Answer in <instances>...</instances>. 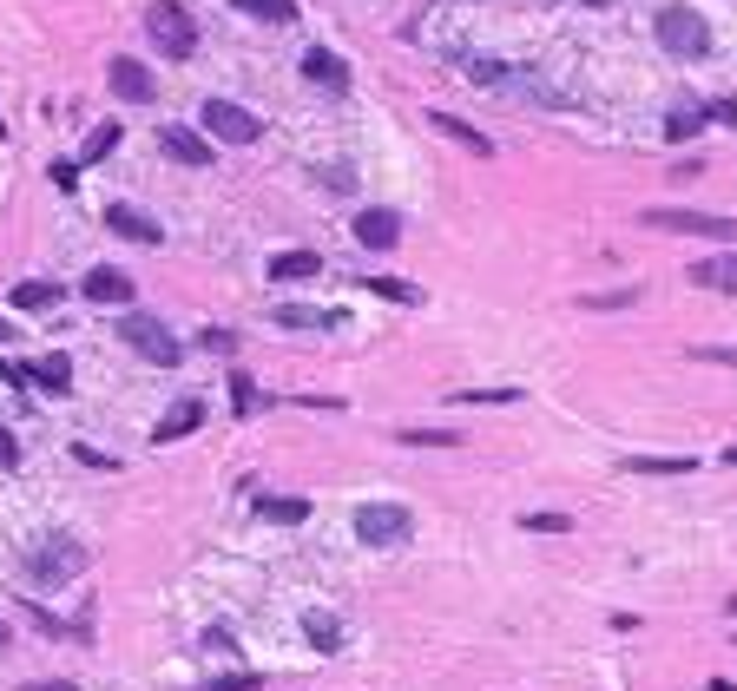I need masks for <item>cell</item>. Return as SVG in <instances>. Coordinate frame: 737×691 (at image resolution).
Segmentation results:
<instances>
[{
	"label": "cell",
	"instance_id": "obj_1",
	"mask_svg": "<svg viewBox=\"0 0 737 691\" xmlns=\"http://www.w3.org/2000/svg\"><path fill=\"white\" fill-rule=\"evenodd\" d=\"M652 33H659V47L672 53V60H705L711 53V27L698 20V7H659Z\"/></svg>",
	"mask_w": 737,
	"mask_h": 691
},
{
	"label": "cell",
	"instance_id": "obj_2",
	"mask_svg": "<svg viewBox=\"0 0 737 691\" xmlns=\"http://www.w3.org/2000/svg\"><path fill=\"white\" fill-rule=\"evenodd\" d=\"M33 580L40 586H73L86 566H93V547L86 540H73V534H60V540H47V547H33Z\"/></svg>",
	"mask_w": 737,
	"mask_h": 691
},
{
	"label": "cell",
	"instance_id": "obj_3",
	"mask_svg": "<svg viewBox=\"0 0 737 691\" xmlns=\"http://www.w3.org/2000/svg\"><path fill=\"white\" fill-rule=\"evenodd\" d=\"M145 27H152V40H158L165 60H191V53H198V20H191L178 0H158L152 14H145Z\"/></svg>",
	"mask_w": 737,
	"mask_h": 691
},
{
	"label": "cell",
	"instance_id": "obj_4",
	"mask_svg": "<svg viewBox=\"0 0 737 691\" xmlns=\"http://www.w3.org/2000/svg\"><path fill=\"white\" fill-rule=\"evenodd\" d=\"M408 534H415V514H408L402 501H369L356 514V540H362V547H402Z\"/></svg>",
	"mask_w": 737,
	"mask_h": 691
},
{
	"label": "cell",
	"instance_id": "obj_5",
	"mask_svg": "<svg viewBox=\"0 0 737 691\" xmlns=\"http://www.w3.org/2000/svg\"><path fill=\"white\" fill-rule=\"evenodd\" d=\"M198 119H204V132H211V139H224V145H257V139H264V119H257V112H244L237 99H204Z\"/></svg>",
	"mask_w": 737,
	"mask_h": 691
},
{
	"label": "cell",
	"instance_id": "obj_6",
	"mask_svg": "<svg viewBox=\"0 0 737 691\" xmlns=\"http://www.w3.org/2000/svg\"><path fill=\"white\" fill-rule=\"evenodd\" d=\"M119 336H126V343L139 349L145 362H158V369H178V356H185V349H178V336L165 330L158 316H145V310H132L126 323H119Z\"/></svg>",
	"mask_w": 737,
	"mask_h": 691
},
{
	"label": "cell",
	"instance_id": "obj_7",
	"mask_svg": "<svg viewBox=\"0 0 737 691\" xmlns=\"http://www.w3.org/2000/svg\"><path fill=\"white\" fill-rule=\"evenodd\" d=\"M645 224L685 237H737V218H718V211H645Z\"/></svg>",
	"mask_w": 737,
	"mask_h": 691
},
{
	"label": "cell",
	"instance_id": "obj_8",
	"mask_svg": "<svg viewBox=\"0 0 737 691\" xmlns=\"http://www.w3.org/2000/svg\"><path fill=\"white\" fill-rule=\"evenodd\" d=\"M106 79H112V93L126 99V106H152V99H158V79H152L145 60H112Z\"/></svg>",
	"mask_w": 737,
	"mask_h": 691
},
{
	"label": "cell",
	"instance_id": "obj_9",
	"mask_svg": "<svg viewBox=\"0 0 737 691\" xmlns=\"http://www.w3.org/2000/svg\"><path fill=\"white\" fill-rule=\"evenodd\" d=\"M356 244H362V251H395V244H402V218L382 211V205H369L356 218Z\"/></svg>",
	"mask_w": 737,
	"mask_h": 691
},
{
	"label": "cell",
	"instance_id": "obj_10",
	"mask_svg": "<svg viewBox=\"0 0 737 691\" xmlns=\"http://www.w3.org/2000/svg\"><path fill=\"white\" fill-rule=\"evenodd\" d=\"M158 152H172L178 165H191V172H204V165H218V158H211V145H204L191 126H158Z\"/></svg>",
	"mask_w": 737,
	"mask_h": 691
},
{
	"label": "cell",
	"instance_id": "obj_11",
	"mask_svg": "<svg viewBox=\"0 0 737 691\" xmlns=\"http://www.w3.org/2000/svg\"><path fill=\"white\" fill-rule=\"evenodd\" d=\"M303 79L323 86V93H349V60L330 53V47H310V53H303Z\"/></svg>",
	"mask_w": 737,
	"mask_h": 691
},
{
	"label": "cell",
	"instance_id": "obj_12",
	"mask_svg": "<svg viewBox=\"0 0 737 691\" xmlns=\"http://www.w3.org/2000/svg\"><path fill=\"white\" fill-rule=\"evenodd\" d=\"M698 290H711V297H737V251H724V257H705V264H691L685 270Z\"/></svg>",
	"mask_w": 737,
	"mask_h": 691
},
{
	"label": "cell",
	"instance_id": "obj_13",
	"mask_svg": "<svg viewBox=\"0 0 737 691\" xmlns=\"http://www.w3.org/2000/svg\"><path fill=\"white\" fill-rule=\"evenodd\" d=\"M198 422H204V402H198V395H185V402H172V409L158 415L152 441H185V435H191V428H198Z\"/></svg>",
	"mask_w": 737,
	"mask_h": 691
},
{
	"label": "cell",
	"instance_id": "obj_14",
	"mask_svg": "<svg viewBox=\"0 0 737 691\" xmlns=\"http://www.w3.org/2000/svg\"><path fill=\"white\" fill-rule=\"evenodd\" d=\"M106 231H119V237H132V244H158V218H145V211H132V205H106Z\"/></svg>",
	"mask_w": 737,
	"mask_h": 691
},
{
	"label": "cell",
	"instance_id": "obj_15",
	"mask_svg": "<svg viewBox=\"0 0 737 691\" xmlns=\"http://www.w3.org/2000/svg\"><path fill=\"white\" fill-rule=\"evenodd\" d=\"M257 514H264L270 527H303V520H310V501H303V494H257Z\"/></svg>",
	"mask_w": 737,
	"mask_h": 691
},
{
	"label": "cell",
	"instance_id": "obj_16",
	"mask_svg": "<svg viewBox=\"0 0 737 691\" xmlns=\"http://www.w3.org/2000/svg\"><path fill=\"white\" fill-rule=\"evenodd\" d=\"M428 126H435V132H448L455 145H468L474 158H494V139H487V132H474L468 119H455V112H428Z\"/></svg>",
	"mask_w": 737,
	"mask_h": 691
},
{
	"label": "cell",
	"instance_id": "obj_17",
	"mask_svg": "<svg viewBox=\"0 0 737 691\" xmlns=\"http://www.w3.org/2000/svg\"><path fill=\"white\" fill-rule=\"evenodd\" d=\"M60 283L53 277H27V283H14V310H60Z\"/></svg>",
	"mask_w": 737,
	"mask_h": 691
},
{
	"label": "cell",
	"instance_id": "obj_18",
	"mask_svg": "<svg viewBox=\"0 0 737 691\" xmlns=\"http://www.w3.org/2000/svg\"><path fill=\"white\" fill-rule=\"evenodd\" d=\"M86 297L93 303H132V277L126 270H93V277H86Z\"/></svg>",
	"mask_w": 737,
	"mask_h": 691
},
{
	"label": "cell",
	"instance_id": "obj_19",
	"mask_svg": "<svg viewBox=\"0 0 737 691\" xmlns=\"http://www.w3.org/2000/svg\"><path fill=\"white\" fill-rule=\"evenodd\" d=\"M323 270V257L316 251H283V257H270V277L277 283H303V277H316Z\"/></svg>",
	"mask_w": 737,
	"mask_h": 691
},
{
	"label": "cell",
	"instance_id": "obj_20",
	"mask_svg": "<svg viewBox=\"0 0 737 691\" xmlns=\"http://www.w3.org/2000/svg\"><path fill=\"white\" fill-rule=\"evenodd\" d=\"M27 376L40 382L47 395H66V389H73V362H66V356H47V362H33Z\"/></svg>",
	"mask_w": 737,
	"mask_h": 691
},
{
	"label": "cell",
	"instance_id": "obj_21",
	"mask_svg": "<svg viewBox=\"0 0 737 691\" xmlns=\"http://www.w3.org/2000/svg\"><path fill=\"white\" fill-rule=\"evenodd\" d=\"M626 474H691V455H626Z\"/></svg>",
	"mask_w": 737,
	"mask_h": 691
},
{
	"label": "cell",
	"instance_id": "obj_22",
	"mask_svg": "<svg viewBox=\"0 0 737 691\" xmlns=\"http://www.w3.org/2000/svg\"><path fill=\"white\" fill-rule=\"evenodd\" d=\"M231 7L251 20H297V0H231Z\"/></svg>",
	"mask_w": 737,
	"mask_h": 691
},
{
	"label": "cell",
	"instance_id": "obj_23",
	"mask_svg": "<svg viewBox=\"0 0 737 691\" xmlns=\"http://www.w3.org/2000/svg\"><path fill=\"white\" fill-rule=\"evenodd\" d=\"M231 415H237V422H251V415H257V382L251 376H231Z\"/></svg>",
	"mask_w": 737,
	"mask_h": 691
},
{
	"label": "cell",
	"instance_id": "obj_24",
	"mask_svg": "<svg viewBox=\"0 0 737 691\" xmlns=\"http://www.w3.org/2000/svg\"><path fill=\"white\" fill-rule=\"evenodd\" d=\"M455 402L468 409V402H481V409H507V402H520V389H455Z\"/></svg>",
	"mask_w": 737,
	"mask_h": 691
},
{
	"label": "cell",
	"instance_id": "obj_25",
	"mask_svg": "<svg viewBox=\"0 0 737 691\" xmlns=\"http://www.w3.org/2000/svg\"><path fill=\"white\" fill-rule=\"evenodd\" d=\"M112 145H119V126L106 119V126H93V132H86V152H79V165H93V158H106Z\"/></svg>",
	"mask_w": 737,
	"mask_h": 691
},
{
	"label": "cell",
	"instance_id": "obj_26",
	"mask_svg": "<svg viewBox=\"0 0 737 691\" xmlns=\"http://www.w3.org/2000/svg\"><path fill=\"white\" fill-rule=\"evenodd\" d=\"M303 632H310L316 652H336V645H343V639H336V619H330V613H310V619H303Z\"/></svg>",
	"mask_w": 737,
	"mask_h": 691
},
{
	"label": "cell",
	"instance_id": "obj_27",
	"mask_svg": "<svg viewBox=\"0 0 737 691\" xmlns=\"http://www.w3.org/2000/svg\"><path fill=\"white\" fill-rule=\"evenodd\" d=\"M402 441H408V448H422V441H428V448H455V428H402Z\"/></svg>",
	"mask_w": 737,
	"mask_h": 691
},
{
	"label": "cell",
	"instance_id": "obj_28",
	"mask_svg": "<svg viewBox=\"0 0 737 691\" xmlns=\"http://www.w3.org/2000/svg\"><path fill=\"white\" fill-rule=\"evenodd\" d=\"M698 126H705V112H698V106H678L672 119H665V139H691Z\"/></svg>",
	"mask_w": 737,
	"mask_h": 691
},
{
	"label": "cell",
	"instance_id": "obj_29",
	"mask_svg": "<svg viewBox=\"0 0 737 691\" xmlns=\"http://www.w3.org/2000/svg\"><path fill=\"white\" fill-rule=\"evenodd\" d=\"M520 527H527V534H573L566 514H520Z\"/></svg>",
	"mask_w": 737,
	"mask_h": 691
},
{
	"label": "cell",
	"instance_id": "obj_30",
	"mask_svg": "<svg viewBox=\"0 0 737 691\" xmlns=\"http://www.w3.org/2000/svg\"><path fill=\"white\" fill-rule=\"evenodd\" d=\"M639 303V290H599V297H586V310H632Z\"/></svg>",
	"mask_w": 737,
	"mask_h": 691
},
{
	"label": "cell",
	"instance_id": "obj_31",
	"mask_svg": "<svg viewBox=\"0 0 737 691\" xmlns=\"http://www.w3.org/2000/svg\"><path fill=\"white\" fill-rule=\"evenodd\" d=\"M376 290L389 303H422V290H415V283H395V277H376Z\"/></svg>",
	"mask_w": 737,
	"mask_h": 691
},
{
	"label": "cell",
	"instance_id": "obj_32",
	"mask_svg": "<svg viewBox=\"0 0 737 691\" xmlns=\"http://www.w3.org/2000/svg\"><path fill=\"white\" fill-rule=\"evenodd\" d=\"M47 172H53V185H60V191H73L79 185V158H53Z\"/></svg>",
	"mask_w": 737,
	"mask_h": 691
},
{
	"label": "cell",
	"instance_id": "obj_33",
	"mask_svg": "<svg viewBox=\"0 0 737 691\" xmlns=\"http://www.w3.org/2000/svg\"><path fill=\"white\" fill-rule=\"evenodd\" d=\"M283 330H310V323H330V316H316V310H277Z\"/></svg>",
	"mask_w": 737,
	"mask_h": 691
},
{
	"label": "cell",
	"instance_id": "obj_34",
	"mask_svg": "<svg viewBox=\"0 0 737 691\" xmlns=\"http://www.w3.org/2000/svg\"><path fill=\"white\" fill-rule=\"evenodd\" d=\"M27 619H33V626H40V632H47V639H60V632H66V626H60V619H53V613H47V606H27Z\"/></svg>",
	"mask_w": 737,
	"mask_h": 691
},
{
	"label": "cell",
	"instance_id": "obj_35",
	"mask_svg": "<svg viewBox=\"0 0 737 691\" xmlns=\"http://www.w3.org/2000/svg\"><path fill=\"white\" fill-rule=\"evenodd\" d=\"M198 343H204V349H218V356H231V349H237V336H231V330H204Z\"/></svg>",
	"mask_w": 737,
	"mask_h": 691
},
{
	"label": "cell",
	"instance_id": "obj_36",
	"mask_svg": "<svg viewBox=\"0 0 737 691\" xmlns=\"http://www.w3.org/2000/svg\"><path fill=\"white\" fill-rule=\"evenodd\" d=\"M691 356H698V362H731V369H737V349H718V343H711V349H691Z\"/></svg>",
	"mask_w": 737,
	"mask_h": 691
},
{
	"label": "cell",
	"instance_id": "obj_37",
	"mask_svg": "<svg viewBox=\"0 0 737 691\" xmlns=\"http://www.w3.org/2000/svg\"><path fill=\"white\" fill-rule=\"evenodd\" d=\"M14 461H20V441L7 435V428H0V468H14Z\"/></svg>",
	"mask_w": 737,
	"mask_h": 691
},
{
	"label": "cell",
	"instance_id": "obj_38",
	"mask_svg": "<svg viewBox=\"0 0 737 691\" xmlns=\"http://www.w3.org/2000/svg\"><path fill=\"white\" fill-rule=\"evenodd\" d=\"M711 119H718V126H737V106H711Z\"/></svg>",
	"mask_w": 737,
	"mask_h": 691
},
{
	"label": "cell",
	"instance_id": "obj_39",
	"mask_svg": "<svg viewBox=\"0 0 737 691\" xmlns=\"http://www.w3.org/2000/svg\"><path fill=\"white\" fill-rule=\"evenodd\" d=\"M724 468H737V441H731V448H724Z\"/></svg>",
	"mask_w": 737,
	"mask_h": 691
},
{
	"label": "cell",
	"instance_id": "obj_40",
	"mask_svg": "<svg viewBox=\"0 0 737 691\" xmlns=\"http://www.w3.org/2000/svg\"><path fill=\"white\" fill-rule=\"evenodd\" d=\"M0 645H7V626H0Z\"/></svg>",
	"mask_w": 737,
	"mask_h": 691
},
{
	"label": "cell",
	"instance_id": "obj_41",
	"mask_svg": "<svg viewBox=\"0 0 737 691\" xmlns=\"http://www.w3.org/2000/svg\"><path fill=\"white\" fill-rule=\"evenodd\" d=\"M0 132H7V126H0Z\"/></svg>",
	"mask_w": 737,
	"mask_h": 691
}]
</instances>
